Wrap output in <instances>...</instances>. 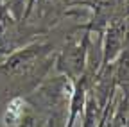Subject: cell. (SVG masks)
I'll return each instance as SVG.
<instances>
[{"label": "cell", "mask_w": 129, "mask_h": 127, "mask_svg": "<svg viewBox=\"0 0 129 127\" xmlns=\"http://www.w3.org/2000/svg\"><path fill=\"white\" fill-rule=\"evenodd\" d=\"M124 43H127V47H129V25H127V36H125V39H124Z\"/></svg>", "instance_id": "obj_2"}, {"label": "cell", "mask_w": 129, "mask_h": 127, "mask_svg": "<svg viewBox=\"0 0 129 127\" xmlns=\"http://www.w3.org/2000/svg\"><path fill=\"white\" fill-rule=\"evenodd\" d=\"M124 39H125V34H124V27L115 23L111 29H109V32H108V45H106V61L113 59L118 50L122 49V45H124Z\"/></svg>", "instance_id": "obj_1"}]
</instances>
